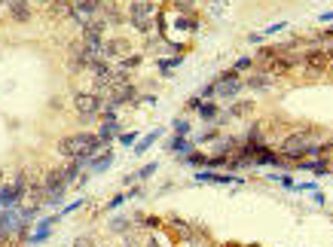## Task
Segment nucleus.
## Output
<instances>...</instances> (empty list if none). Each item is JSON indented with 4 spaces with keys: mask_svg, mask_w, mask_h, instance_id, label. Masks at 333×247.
Listing matches in <instances>:
<instances>
[{
    "mask_svg": "<svg viewBox=\"0 0 333 247\" xmlns=\"http://www.w3.org/2000/svg\"><path fill=\"white\" fill-rule=\"evenodd\" d=\"M107 165H110V153H101V159H95V165H92V168H95V171H104Z\"/></svg>",
    "mask_w": 333,
    "mask_h": 247,
    "instance_id": "obj_20",
    "label": "nucleus"
},
{
    "mask_svg": "<svg viewBox=\"0 0 333 247\" xmlns=\"http://www.w3.org/2000/svg\"><path fill=\"white\" fill-rule=\"evenodd\" d=\"M122 202H125V196H116V199H113V202H110V205H107V208H119V205H122Z\"/></svg>",
    "mask_w": 333,
    "mask_h": 247,
    "instance_id": "obj_28",
    "label": "nucleus"
},
{
    "mask_svg": "<svg viewBox=\"0 0 333 247\" xmlns=\"http://www.w3.org/2000/svg\"><path fill=\"white\" fill-rule=\"evenodd\" d=\"M116 131H119V128H116V122H104V125H101V131H98L95 138H98V144L104 147L110 138H116Z\"/></svg>",
    "mask_w": 333,
    "mask_h": 247,
    "instance_id": "obj_11",
    "label": "nucleus"
},
{
    "mask_svg": "<svg viewBox=\"0 0 333 247\" xmlns=\"http://www.w3.org/2000/svg\"><path fill=\"white\" fill-rule=\"evenodd\" d=\"M303 168H309V171H318V174H324V171H327V162H324V159H315V162H306Z\"/></svg>",
    "mask_w": 333,
    "mask_h": 247,
    "instance_id": "obj_16",
    "label": "nucleus"
},
{
    "mask_svg": "<svg viewBox=\"0 0 333 247\" xmlns=\"http://www.w3.org/2000/svg\"><path fill=\"white\" fill-rule=\"evenodd\" d=\"M199 113H202V119H214L217 116V104H199Z\"/></svg>",
    "mask_w": 333,
    "mask_h": 247,
    "instance_id": "obj_14",
    "label": "nucleus"
},
{
    "mask_svg": "<svg viewBox=\"0 0 333 247\" xmlns=\"http://www.w3.org/2000/svg\"><path fill=\"white\" fill-rule=\"evenodd\" d=\"M312 134L300 131V134H291L285 144H281V153L285 156H306V153H318V147H312Z\"/></svg>",
    "mask_w": 333,
    "mask_h": 247,
    "instance_id": "obj_3",
    "label": "nucleus"
},
{
    "mask_svg": "<svg viewBox=\"0 0 333 247\" xmlns=\"http://www.w3.org/2000/svg\"><path fill=\"white\" fill-rule=\"evenodd\" d=\"M196 180H202V183H239V180L229 177V174H208V171L196 174Z\"/></svg>",
    "mask_w": 333,
    "mask_h": 247,
    "instance_id": "obj_10",
    "label": "nucleus"
},
{
    "mask_svg": "<svg viewBox=\"0 0 333 247\" xmlns=\"http://www.w3.org/2000/svg\"><path fill=\"white\" fill-rule=\"evenodd\" d=\"M174 6H177V9H184V12H187V9H190V6H196V0H174Z\"/></svg>",
    "mask_w": 333,
    "mask_h": 247,
    "instance_id": "obj_25",
    "label": "nucleus"
},
{
    "mask_svg": "<svg viewBox=\"0 0 333 247\" xmlns=\"http://www.w3.org/2000/svg\"><path fill=\"white\" fill-rule=\"evenodd\" d=\"M251 107H254L251 101H242V104H236V107H233V116H242V113H251Z\"/></svg>",
    "mask_w": 333,
    "mask_h": 247,
    "instance_id": "obj_18",
    "label": "nucleus"
},
{
    "mask_svg": "<svg viewBox=\"0 0 333 247\" xmlns=\"http://www.w3.org/2000/svg\"><path fill=\"white\" fill-rule=\"evenodd\" d=\"M9 12H12L15 21H28V18H31V6H28V0H9Z\"/></svg>",
    "mask_w": 333,
    "mask_h": 247,
    "instance_id": "obj_9",
    "label": "nucleus"
},
{
    "mask_svg": "<svg viewBox=\"0 0 333 247\" xmlns=\"http://www.w3.org/2000/svg\"><path fill=\"white\" fill-rule=\"evenodd\" d=\"M73 3H80V6H89V9H95V12H98V6H101V0H73Z\"/></svg>",
    "mask_w": 333,
    "mask_h": 247,
    "instance_id": "obj_24",
    "label": "nucleus"
},
{
    "mask_svg": "<svg viewBox=\"0 0 333 247\" xmlns=\"http://www.w3.org/2000/svg\"><path fill=\"white\" fill-rule=\"evenodd\" d=\"M58 150H61V156H67V159H89L92 153L101 150V144H98L95 134H73V138H64V141L58 144Z\"/></svg>",
    "mask_w": 333,
    "mask_h": 247,
    "instance_id": "obj_1",
    "label": "nucleus"
},
{
    "mask_svg": "<svg viewBox=\"0 0 333 247\" xmlns=\"http://www.w3.org/2000/svg\"><path fill=\"white\" fill-rule=\"evenodd\" d=\"M0 3H3V0H0Z\"/></svg>",
    "mask_w": 333,
    "mask_h": 247,
    "instance_id": "obj_31",
    "label": "nucleus"
},
{
    "mask_svg": "<svg viewBox=\"0 0 333 247\" xmlns=\"http://www.w3.org/2000/svg\"><path fill=\"white\" fill-rule=\"evenodd\" d=\"M174 131H177V134L184 138V134L190 131V122H184V119H181V122H174Z\"/></svg>",
    "mask_w": 333,
    "mask_h": 247,
    "instance_id": "obj_23",
    "label": "nucleus"
},
{
    "mask_svg": "<svg viewBox=\"0 0 333 247\" xmlns=\"http://www.w3.org/2000/svg\"><path fill=\"white\" fill-rule=\"evenodd\" d=\"M0 189H3V171H0Z\"/></svg>",
    "mask_w": 333,
    "mask_h": 247,
    "instance_id": "obj_30",
    "label": "nucleus"
},
{
    "mask_svg": "<svg viewBox=\"0 0 333 247\" xmlns=\"http://www.w3.org/2000/svg\"><path fill=\"white\" fill-rule=\"evenodd\" d=\"M119 144H125V147H129V144H135V131H129V134H122V138H119Z\"/></svg>",
    "mask_w": 333,
    "mask_h": 247,
    "instance_id": "obj_26",
    "label": "nucleus"
},
{
    "mask_svg": "<svg viewBox=\"0 0 333 247\" xmlns=\"http://www.w3.org/2000/svg\"><path fill=\"white\" fill-rule=\"evenodd\" d=\"M46 12H49L52 18H70V15H73V3H70V0H49Z\"/></svg>",
    "mask_w": 333,
    "mask_h": 247,
    "instance_id": "obj_6",
    "label": "nucleus"
},
{
    "mask_svg": "<svg viewBox=\"0 0 333 247\" xmlns=\"http://www.w3.org/2000/svg\"><path fill=\"white\" fill-rule=\"evenodd\" d=\"M73 107H76L86 119H92V116H98V113H101L104 101H101V95H95V92H80V95L73 98Z\"/></svg>",
    "mask_w": 333,
    "mask_h": 247,
    "instance_id": "obj_4",
    "label": "nucleus"
},
{
    "mask_svg": "<svg viewBox=\"0 0 333 247\" xmlns=\"http://www.w3.org/2000/svg\"><path fill=\"white\" fill-rule=\"evenodd\" d=\"M248 67H251V58H239L236 67H233V73H242V70H248Z\"/></svg>",
    "mask_w": 333,
    "mask_h": 247,
    "instance_id": "obj_21",
    "label": "nucleus"
},
{
    "mask_svg": "<svg viewBox=\"0 0 333 247\" xmlns=\"http://www.w3.org/2000/svg\"><path fill=\"white\" fill-rule=\"evenodd\" d=\"M150 247H171V241H165L162 232H153V235H150Z\"/></svg>",
    "mask_w": 333,
    "mask_h": 247,
    "instance_id": "obj_17",
    "label": "nucleus"
},
{
    "mask_svg": "<svg viewBox=\"0 0 333 247\" xmlns=\"http://www.w3.org/2000/svg\"><path fill=\"white\" fill-rule=\"evenodd\" d=\"M306 64H309V70L321 73V70L330 64V55H327V52H309V55H306Z\"/></svg>",
    "mask_w": 333,
    "mask_h": 247,
    "instance_id": "obj_8",
    "label": "nucleus"
},
{
    "mask_svg": "<svg viewBox=\"0 0 333 247\" xmlns=\"http://www.w3.org/2000/svg\"><path fill=\"white\" fill-rule=\"evenodd\" d=\"M73 247H92V241H89V238H76V244Z\"/></svg>",
    "mask_w": 333,
    "mask_h": 247,
    "instance_id": "obj_29",
    "label": "nucleus"
},
{
    "mask_svg": "<svg viewBox=\"0 0 333 247\" xmlns=\"http://www.w3.org/2000/svg\"><path fill=\"white\" fill-rule=\"evenodd\" d=\"M119 55H129V43H125L122 37L104 43V58H119Z\"/></svg>",
    "mask_w": 333,
    "mask_h": 247,
    "instance_id": "obj_7",
    "label": "nucleus"
},
{
    "mask_svg": "<svg viewBox=\"0 0 333 247\" xmlns=\"http://www.w3.org/2000/svg\"><path fill=\"white\" fill-rule=\"evenodd\" d=\"M18 244H21V232H6L0 238V247H18Z\"/></svg>",
    "mask_w": 333,
    "mask_h": 247,
    "instance_id": "obj_12",
    "label": "nucleus"
},
{
    "mask_svg": "<svg viewBox=\"0 0 333 247\" xmlns=\"http://www.w3.org/2000/svg\"><path fill=\"white\" fill-rule=\"evenodd\" d=\"M168 147H171V150H177V153H184V150H190V144H187V141H184L181 134H177V138H174V141H171Z\"/></svg>",
    "mask_w": 333,
    "mask_h": 247,
    "instance_id": "obj_19",
    "label": "nucleus"
},
{
    "mask_svg": "<svg viewBox=\"0 0 333 247\" xmlns=\"http://www.w3.org/2000/svg\"><path fill=\"white\" fill-rule=\"evenodd\" d=\"M129 18H132V24L138 28V31H150L153 28V18H156V6L150 3V0H135L132 3V9H129Z\"/></svg>",
    "mask_w": 333,
    "mask_h": 247,
    "instance_id": "obj_2",
    "label": "nucleus"
},
{
    "mask_svg": "<svg viewBox=\"0 0 333 247\" xmlns=\"http://www.w3.org/2000/svg\"><path fill=\"white\" fill-rule=\"evenodd\" d=\"M269 83H272L269 73H260V76H251V79H248V86H254V89H263V86H269Z\"/></svg>",
    "mask_w": 333,
    "mask_h": 247,
    "instance_id": "obj_13",
    "label": "nucleus"
},
{
    "mask_svg": "<svg viewBox=\"0 0 333 247\" xmlns=\"http://www.w3.org/2000/svg\"><path fill=\"white\" fill-rule=\"evenodd\" d=\"M156 138H159V131H150V134H147V138H144V141H141V144L135 147V153H144V150H147V147H150V144H153Z\"/></svg>",
    "mask_w": 333,
    "mask_h": 247,
    "instance_id": "obj_15",
    "label": "nucleus"
},
{
    "mask_svg": "<svg viewBox=\"0 0 333 247\" xmlns=\"http://www.w3.org/2000/svg\"><path fill=\"white\" fill-rule=\"evenodd\" d=\"M187 159H190V165H208V159H205L202 153H190Z\"/></svg>",
    "mask_w": 333,
    "mask_h": 247,
    "instance_id": "obj_22",
    "label": "nucleus"
},
{
    "mask_svg": "<svg viewBox=\"0 0 333 247\" xmlns=\"http://www.w3.org/2000/svg\"><path fill=\"white\" fill-rule=\"evenodd\" d=\"M153 171H156V165H147V168H144V171H141V180H144V177H150V174H153Z\"/></svg>",
    "mask_w": 333,
    "mask_h": 247,
    "instance_id": "obj_27",
    "label": "nucleus"
},
{
    "mask_svg": "<svg viewBox=\"0 0 333 247\" xmlns=\"http://www.w3.org/2000/svg\"><path fill=\"white\" fill-rule=\"evenodd\" d=\"M214 92L220 95V98H233L236 92H242V79H239V73H223L217 83H214Z\"/></svg>",
    "mask_w": 333,
    "mask_h": 247,
    "instance_id": "obj_5",
    "label": "nucleus"
}]
</instances>
